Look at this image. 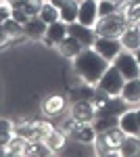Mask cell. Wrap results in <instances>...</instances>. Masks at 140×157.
Segmentation results:
<instances>
[{"label":"cell","instance_id":"20","mask_svg":"<svg viewBox=\"0 0 140 157\" xmlns=\"http://www.w3.org/2000/svg\"><path fill=\"white\" fill-rule=\"evenodd\" d=\"M27 145H29V140H25V138H21V136L15 134L11 140L4 145V155H25Z\"/></svg>","mask_w":140,"mask_h":157},{"label":"cell","instance_id":"19","mask_svg":"<svg viewBox=\"0 0 140 157\" xmlns=\"http://www.w3.org/2000/svg\"><path fill=\"white\" fill-rule=\"evenodd\" d=\"M38 17L44 21V23H55L61 19V13H59V6H55L50 0H44L42 2V6H40V13H38Z\"/></svg>","mask_w":140,"mask_h":157},{"label":"cell","instance_id":"21","mask_svg":"<svg viewBox=\"0 0 140 157\" xmlns=\"http://www.w3.org/2000/svg\"><path fill=\"white\" fill-rule=\"evenodd\" d=\"M140 151V140L138 136H132V134H126V138L121 140V147H119V155L123 157H132Z\"/></svg>","mask_w":140,"mask_h":157},{"label":"cell","instance_id":"29","mask_svg":"<svg viewBox=\"0 0 140 157\" xmlns=\"http://www.w3.org/2000/svg\"><path fill=\"white\" fill-rule=\"evenodd\" d=\"M117 2L115 0H98V15L100 17H107V15H113L117 13Z\"/></svg>","mask_w":140,"mask_h":157},{"label":"cell","instance_id":"10","mask_svg":"<svg viewBox=\"0 0 140 157\" xmlns=\"http://www.w3.org/2000/svg\"><path fill=\"white\" fill-rule=\"evenodd\" d=\"M67 32H69V36L78 38L84 46H92L94 40H96V32H94V27H90V25H84V23H80V21H73V23H69V25H67Z\"/></svg>","mask_w":140,"mask_h":157},{"label":"cell","instance_id":"17","mask_svg":"<svg viewBox=\"0 0 140 157\" xmlns=\"http://www.w3.org/2000/svg\"><path fill=\"white\" fill-rule=\"evenodd\" d=\"M121 98L128 101L130 105L140 103V78L126 80V84H123V88H121Z\"/></svg>","mask_w":140,"mask_h":157},{"label":"cell","instance_id":"26","mask_svg":"<svg viewBox=\"0 0 140 157\" xmlns=\"http://www.w3.org/2000/svg\"><path fill=\"white\" fill-rule=\"evenodd\" d=\"M44 143H46L52 151H59V149H63V147H65V134L61 132V130H52V132L44 138Z\"/></svg>","mask_w":140,"mask_h":157},{"label":"cell","instance_id":"12","mask_svg":"<svg viewBox=\"0 0 140 157\" xmlns=\"http://www.w3.org/2000/svg\"><path fill=\"white\" fill-rule=\"evenodd\" d=\"M69 134L75 140H80V143H94L96 136H98V130L94 128L92 121H88V124H80V121H78L75 128H73Z\"/></svg>","mask_w":140,"mask_h":157},{"label":"cell","instance_id":"35","mask_svg":"<svg viewBox=\"0 0 140 157\" xmlns=\"http://www.w3.org/2000/svg\"><path fill=\"white\" fill-rule=\"evenodd\" d=\"M115 2H119V0H115Z\"/></svg>","mask_w":140,"mask_h":157},{"label":"cell","instance_id":"25","mask_svg":"<svg viewBox=\"0 0 140 157\" xmlns=\"http://www.w3.org/2000/svg\"><path fill=\"white\" fill-rule=\"evenodd\" d=\"M15 136V124L11 120L0 117V147H4Z\"/></svg>","mask_w":140,"mask_h":157},{"label":"cell","instance_id":"30","mask_svg":"<svg viewBox=\"0 0 140 157\" xmlns=\"http://www.w3.org/2000/svg\"><path fill=\"white\" fill-rule=\"evenodd\" d=\"M11 15H13V9H11V4H9L6 0H2V2H0V23H4V21H9V19H11Z\"/></svg>","mask_w":140,"mask_h":157},{"label":"cell","instance_id":"23","mask_svg":"<svg viewBox=\"0 0 140 157\" xmlns=\"http://www.w3.org/2000/svg\"><path fill=\"white\" fill-rule=\"evenodd\" d=\"M119 126V117L117 115H96L94 117V128L98 132H107L111 128H117Z\"/></svg>","mask_w":140,"mask_h":157},{"label":"cell","instance_id":"15","mask_svg":"<svg viewBox=\"0 0 140 157\" xmlns=\"http://www.w3.org/2000/svg\"><path fill=\"white\" fill-rule=\"evenodd\" d=\"M119 128L126 134H132V136H140V124H138V115L136 111H123L119 115Z\"/></svg>","mask_w":140,"mask_h":157},{"label":"cell","instance_id":"13","mask_svg":"<svg viewBox=\"0 0 140 157\" xmlns=\"http://www.w3.org/2000/svg\"><path fill=\"white\" fill-rule=\"evenodd\" d=\"M119 40H121V44H123V48L128 50H138L140 48V25H134L130 23L126 29H123V34L119 36Z\"/></svg>","mask_w":140,"mask_h":157},{"label":"cell","instance_id":"22","mask_svg":"<svg viewBox=\"0 0 140 157\" xmlns=\"http://www.w3.org/2000/svg\"><path fill=\"white\" fill-rule=\"evenodd\" d=\"M15 134L25 138V140H29V143L38 140V132H36L34 121H19V124H15Z\"/></svg>","mask_w":140,"mask_h":157},{"label":"cell","instance_id":"2","mask_svg":"<svg viewBox=\"0 0 140 157\" xmlns=\"http://www.w3.org/2000/svg\"><path fill=\"white\" fill-rule=\"evenodd\" d=\"M130 25L126 13H113V15H107V17H100L96 25H94V32L96 36H107V38H119L123 34V29Z\"/></svg>","mask_w":140,"mask_h":157},{"label":"cell","instance_id":"11","mask_svg":"<svg viewBox=\"0 0 140 157\" xmlns=\"http://www.w3.org/2000/svg\"><path fill=\"white\" fill-rule=\"evenodd\" d=\"M69 36V32H67V23L65 21H55V23H50L46 27V36L42 38V42L46 44V46H57L59 42L63 40V38Z\"/></svg>","mask_w":140,"mask_h":157},{"label":"cell","instance_id":"3","mask_svg":"<svg viewBox=\"0 0 140 157\" xmlns=\"http://www.w3.org/2000/svg\"><path fill=\"white\" fill-rule=\"evenodd\" d=\"M126 138V132L117 126V128H111L107 132H98L94 145H96V153L98 155H113V153H119V147H121V140Z\"/></svg>","mask_w":140,"mask_h":157},{"label":"cell","instance_id":"24","mask_svg":"<svg viewBox=\"0 0 140 157\" xmlns=\"http://www.w3.org/2000/svg\"><path fill=\"white\" fill-rule=\"evenodd\" d=\"M63 107H65V98L63 97H50V98H46L42 111H44L46 115H57V113L63 111Z\"/></svg>","mask_w":140,"mask_h":157},{"label":"cell","instance_id":"5","mask_svg":"<svg viewBox=\"0 0 140 157\" xmlns=\"http://www.w3.org/2000/svg\"><path fill=\"white\" fill-rule=\"evenodd\" d=\"M113 65L123 73V78H126V80L140 78V65H138V61H136V55H134L132 50L123 48L115 59H113Z\"/></svg>","mask_w":140,"mask_h":157},{"label":"cell","instance_id":"4","mask_svg":"<svg viewBox=\"0 0 140 157\" xmlns=\"http://www.w3.org/2000/svg\"><path fill=\"white\" fill-rule=\"evenodd\" d=\"M126 84V78H123V73L117 69L115 65L111 63L109 67H107V71L103 73V78L98 80V88L100 90H105L107 94H111V97H117V94H121V88Z\"/></svg>","mask_w":140,"mask_h":157},{"label":"cell","instance_id":"6","mask_svg":"<svg viewBox=\"0 0 140 157\" xmlns=\"http://www.w3.org/2000/svg\"><path fill=\"white\" fill-rule=\"evenodd\" d=\"M92 48L98 52V55H103L109 63H113L117 55L123 50V44H121V40L119 38H107V36H96L94 40Z\"/></svg>","mask_w":140,"mask_h":157},{"label":"cell","instance_id":"32","mask_svg":"<svg viewBox=\"0 0 140 157\" xmlns=\"http://www.w3.org/2000/svg\"><path fill=\"white\" fill-rule=\"evenodd\" d=\"M50 2H52V4H55V6H63V4H65V2H67V0H50Z\"/></svg>","mask_w":140,"mask_h":157},{"label":"cell","instance_id":"18","mask_svg":"<svg viewBox=\"0 0 140 157\" xmlns=\"http://www.w3.org/2000/svg\"><path fill=\"white\" fill-rule=\"evenodd\" d=\"M59 13H61V21L69 25L73 21H78V13H80V2L78 0H67L63 6H59Z\"/></svg>","mask_w":140,"mask_h":157},{"label":"cell","instance_id":"1","mask_svg":"<svg viewBox=\"0 0 140 157\" xmlns=\"http://www.w3.org/2000/svg\"><path fill=\"white\" fill-rule=\"evenodd\" d=\"M109 65H111V63H109L103 55H98L92 46H86L80 55L73 57V69H75V73L82 78L86 84L96 86Z\"/></svg>","mask_w":140,"mask_h":157},{"label":"cell","instance_id":"33","mask_svg":"<svg viewBox=\"0 0 140 157\" xmlns=\"http://www.w3.org/2000/svg\"><path fill=\"white\" fill-rule=\"evenodd\" d=\"M134 55H136V61H138V65H140V48L134 50Z\"/></svg>","mask_w":140,"mask_h":157},{"label":"cell","instance_id":"16","mask_svg":"<svg viewBox=\"0 0 140 157\" xmlns=\"http://www.w3.org/2000/svg\"><path fill=\"white\" fill-rule=\"evenodd\" d=\"M57 48H59V52H61L63 57H69V59H73V57H75V55H80V52H82L86 46H84L78 38L67 36V38H63V40L57 44Z\"/></svg>","mask_w":140,"mask_h":157},{"label":"cell","instance_id":"8","mask_svg":"<svg viewBox=\"0 0 140 157\" xmlns=\"http://www.w3.org/2000/svg\"><path fill=\"white\" fill-rule=\"evenodd\" d=\"M128 101H123L121 94H117V97H109L105 103H100V105H96V115H121L123 111H128Z\"/></svg>","mask_w":140,"mask_h":157},{"label":"cell","instance_id":"9","mask_svg":"<svg viewBox=\"0 0 140 157\" xmlns=\"http://www.w3.org/2000/svg\"><path fill=\"white\" fill-rule=\"evenodd\" d=\"M98 19H100V15H98V0H84V2H80V13H78V21L80 23L94 27Z\"/></svg>","mask_w":140,"mask_h":157},{"label":"cell","instance_id":"36","mask_svg":"<svg viewBox=\"0 0 140 157\" xmlns=\"http://www.w3.org/2000/svg\"><path fill=\"white\" fill-rule=\"evenodd\" d=\"M0 2H2V0H0Z\"/></svg>","mask_w":140,"mask_h":157},{"label":"cell","instance_id":"7","mask_svg":"<svg viewBox=\"0 0 140 157\" xmlns=\"http://www.w3.org/2000/svg\"><path fill=\"white\" fill-rule=\"evenodd\" d=\"M71 117L78 120L80 124L94 121V117H96V105L92 101H86V98H75L73 105H71Z\"/></svg>","mask_w":140,"mask_h":157},{"label":"cell","instance_id":"27","mask_svg":"<svg viewBox=\"0 0 140 157\" xmlns=\"http://www.w3.org/2000/svg\"><path fill=\"white\" fill-rule=\"evenodd\" d=\"M4 32H6V36L11 38V40H15V38H19V36H25L23 34V23H19V21H15V19H9V21H4Z\"/></svg>","mask_w":140,"mask_h":157},{"label":"cell","instance_id":"14","mask_svg":"<svg viewBox=\"0 0 140 157\" xmlns=\"http://www.w3.org/2000/svg\"><path fill=\"white\" fill-rule=\"evenodd\" d=\"M46 27H48V23H44L36 15V17H29V21L23 25V34L27 38H32V40H42V38L46 36Z\"/></svg>","mask_w":140,"mask_h":157},{"label":"cell","instance_id":"31","mask_svg":"<svg viewBox=\"0 0 140 157\" xmlns=\"http://www.w3.org/2000/svg\"><path fill=\"white\" fill-rule=\"evenodd\" d=\"M13 19H15V21H19V23H27V21H29V15H27V13L23 11V9H13V15H11Z\"/></svg>","mask_w":140,"mask_h":157},{"label":"cell","instance_id":"34","mask_svg":"<svg viewBox=\"0 0 140 157\" xmlns=\"http://www.w3.org/2000/svg\"><path fill=\"white\" fill-rule=\"evenodd\" d=\"M136 115H138V124H140V109H136Z\"/></svg>","mask_w":140,"mask_h":157},{"label":"cell","instance_id":"28","mask_svg":"<svg viewBox=\"0 0 140 157\" xmlns=\"http://www.w3.org/2000/svg\"><path fill=\"white\" fill-rule=\"evenodd\" d=\"M126 17H128L130 23L140 25V0H134V2H132V4L128 6V11H126Z\"/></svg>","mask_w":140,"mask_h":157}]
</instances>
